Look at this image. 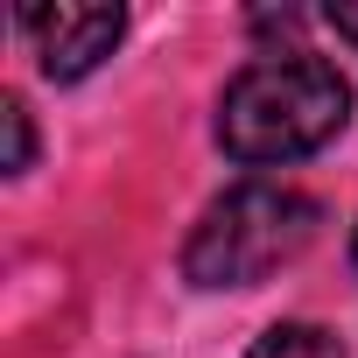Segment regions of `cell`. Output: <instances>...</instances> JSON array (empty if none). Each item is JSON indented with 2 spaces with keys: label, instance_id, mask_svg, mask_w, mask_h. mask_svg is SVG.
<instances>
[{
  "label": "cell",
  "instance_id": "7a4b0ae2",
  "mask_svg": "<svg viewBox=\"0 0 358 358\" xmlns=\"http://www.w3.org/2000/svg\"><path fill=\"white\" fill-rule=\"evenodd\" d=\"M316 225H323V211H316V197H302V190H281V183L225 190V197L197 218V232H190V246H183V274H190L197 288H253V281H267L274 267H288V260L316 239Z\"/></svg>",
  "mask_w": 358,
  "mask_h": 358
},
{
  "label": "cell",
  "instance_id": "6da1fadb",
  "mask_svg": "<svg viewBox=\"0 0 358 358\" xmlns=\"http://www.w3.org/2000/svg\"><path fill=\"white\" fill-rule=\"evenodd\" d=\"M344 120H351V92L309 50L246 64L218 99V141H225L232 162H253V169L316 155L323 141L344 134Z\"/></svg>",
  "mask_w": 358,
  "mask_h": 358
},
{
  "label": "cell",
  "instance_id": "3957f363",
  "mask_svg": "<svg viewBox=\"0 0 358 358\" xmlns=\"http://www.w3.org/2000/svg\"><path fill=\"white\" fill-rule=\"evenodd\" d=\"M120 29H127L120 8H22V36L36 43V64H43V78H57V85L99 71V64L113 57Z\"/></svg>",
  "mask_w": 358,
  "mask_h": 358
},
{
  "label": "cell",
  "instance_id": "277c9868",
  "mask_svg": "<svg viewBox=\"0 0 358 358\" xmlns=\"http://www.w3.org/2000/svg\"><path fill=\"white\" fill-rule=\"evenodd\" d=\"M246 358H344V344L323 323H274L267 337H253Z\"/></svg>",
  "mask_w": 358,
  "mask_h": 358
},
{
  "label": "cell",
  "instance_id": "52a82bcc",
  "mask_svg": "<svg viewBox=\"0 0 358 358\" xmlns=\"http://www.w3.org/2000/svg\"><path fill=\"white\" fill-rule=\"evenodd\" d=\"M351 253H358V246H351Z\"/></svg>",
  "mask_w": 358,
  "mask_h": 358
},
{
  "label": "cell",
  "instance_id": "5b68a950",
  "mask_svg": "<svg viewBox=\"0 0 358 358\" xmlns=\"http://www.w3.org/2000/svg\"><path fill=\"white\" fill-rule=\"evenodd\" d=\"M0 120H8V176H22V169H29V155H36L29 106H22V99H8V106H0Z\"/></svg>",
  "mask_w": 358,
  "mask_h": 358
},
{
  "label": "cell",
  "instance_id": "8992f818",
  "mask_svg": "<svg viewBox=\"0 0 358 358\" xmlns=\"http://www.w3.org/2000/svg\"><path fill=\"white\" fill-rule=\"evenodd\" d=\"M330 29H337V36H351V43H358V8H330Z\"/></svg>",
  "mask_w": 358,
  "mask_h": 358
}]
</instances>
